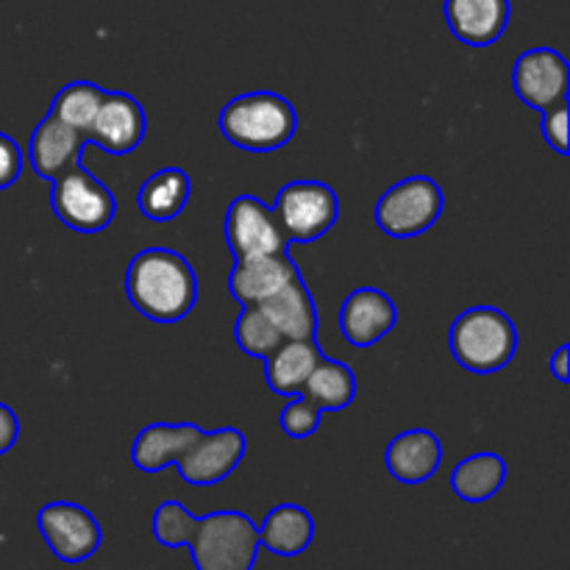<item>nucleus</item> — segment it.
Segmentation results:
<instances>
[{"label": "nucleus", "instance_id": "7ed1b4c3", "mask_svg": "<svg viewBox=\"0 0 570 570\" xmlns=\"http://www.w3.org/2000/svg\"><path fill=\"white\" fill-rule=\"evenodd\" d=\"M451 356L476 376L499 373L518 351V328L495 306H471L451 323Z\"/></svg>", "mask_w": 570, "mask_h": 570}, {"label": "nucleus", "instance_id": "4468645a", "mask_svg": "<svg viewBox=\"0 0 570 570\" xmlns=\"http://www.w3.org/2000/svg\"><path fill=\"white\" fill-rule=\"evenodd\" d=\"M87 145V134L67 126V122H61L59 117H53L48 111V117H42V122L33 128L31 142H28V159H31L39 178L53 181L67 167L83 159V148Z\"/></svg>", "mask_w": 570, "mask_h": 570}, {"label": "nucleus", "instance_id": "a211bd4d", "mask_svg": "<svg viewBox=\"0 0 570 570\" xmlns=\"http://www.w3.org/2000/svg\"><path fill=\"white\" fill-rule=\"evenodd\" d=\"M204 432L195 423H150L134 438L131 460L142 473H159L176 465L178 456Z\"/></svg>", "mask_w": 570, "mask_h": 570}, {"label": "nucleus", "instance_id": "c756f323", "mask_svg": "<svg viewBox=\"0 0 570 570\" xmlns=\"http://www.w3.org/2000/svg\"><path fill=\"white\" fill-rule=\"evenodd\" d=\"M22 173V150L9 134H0V189H9Z\"/></svg>", "mask_w": 570, "mask_h": 570}, {"label": "nucleus", "instance_id": "4be33fe9", "mask_svg": "<svg viewBox=\"0 0 570 570\" xmlns=\"http://www.w3.org/2000/svg\"><path fill=\"white\" fill-rule=\"evenodd\" d=\"M189 193H193V184L181 167H161L139 187V212L154 223H170L184 212Z\"/></svg>", "mask_w": 570, "mask_h": 570}, {"label": "nucleus", "instance_id": "6ab92c4d", "mask_svg": "<svg viewBox=\"0 0 570 570\" xmlns=\"http://www.w3.org/2000/svg\"><path fill=\"white\" fill-rule=\"evenodd\" d=\"M323 351L315 337L306 340H284L276 351L265 360V379L267 387L276 395H293L304 393V384L315 365L321 362Z\"/></svg>", "mask_w": 570, "mask_h": 570}, {"label": "nucleus", "instance_id": "7c9ffc66", "mask_svg": "<svg viewBox=\"0 0 570 570\" xmlns=\"http://www.w3.org/2000/svg\"><path fill=\"white\" fill-rule=\"evenodd\" d=\"M17 438H20V421H17L14 410L0 404V456L14 449Z\"/></svg>", "mask_w": 570, "mask_h": 570}, {"label": "nucleus", "instance_id": "a878e982", "mask_svg": "<svg viewBox=\"0 0 570 570\" xmlns=\"http://www.w3.org/2000/svg\"><path fill=\"white\" fill-rule=\"evenodd\" d=\"M234 340L254 360H267L284 343L278 328L273 326V321L265 315L259 304L243 306L237 323H234Z\"/></svg>", "mask_w": 570, "mask_h": 570}, {"label": "nucleus", "instance_id": "412c9836", "mask_svg": "<svg viewBox=\"0 0 570 570\" xmlns=\"http://www.w3.org/2000/svg\"><path fill=\"white\" fill-rule=\"evenodd\" d=\"M315 540V521L298 504H278L259 527V546L276 557H298Z\"/></svg>", "mask_w": 570, "mask_h": 570}, {"label": "nucleus", "instance_id": "1a4fd4ad", "mask_svg": "<svg viewBox=\"0 0 570 570\" xmlns=\"http://www.w3.org/2000/svg\"><path fill=\"white\" fill-rule=\"evenodd\" d=\"M223 234H226L234 259L284 254L289 245L287 234H284L282 223L276 220L271 206H265L254 195H239L228 204Z\"/></svg>", "mask_w": 570, "mask_h": 570}, {"label": "nucleus", "instance_id": "b1692460", "mask_svg": "<svg viewBox=\"0 0 570 570\" xmlns=\"http://www.w3.org/2000/svg\"><path fill=\"white\" fill-rule=\"evenodd\" d=\"M321 412H340L356 399V376L345 362L321 356L304 384V393Z\"/></svg>", "mask_w": 570, "mask_h": 570}, {"label": "nucleus", "instance_id": "0eeeda50", "mask_svg": "<svg viewBox=\"0 0 570 570\" xmlns=\"http://www.w3.org/2000/svg\"><path fill=\"white\" fill-rule=\"evenodd\" d=\"M273 215L289 243H315L340 217V198L323 181H289L278 189Z\"/></svg>", "mask_w": 570, "mask_h": 570}, {"label": "nucleus", "instance_id": "20e7f679", "mask_svg": "<svg viewBox=\"0 0 570 570\" xmlns=\"http://www.w3.org/2000/svg\"><path fill=\"white\" fill-rule=\"evenodd\" d=\"M195 570H254L259 529L245 512L220 510L198 518L193 540Z\"/></svg>", "mask_w": 570, "mask_h": 570}, {"label": "nucleus", "instance_id": "5701e85b", "mask_svg": "<svg viewBox=\"0 0 570 570\" xmlns=\"http://www.w3.org/2000/svg\"><path fill=\"white\" fill-rule=\"evenodd\" d=\"M507 482V462L499 454H471L451 471V490L468 504L490 501Z\"/></svg>", "mask_w": 570, "mask_h": 570}, {"label": "nucleus", "instance_id": "39448f33", "mask_svg": "<svg viewBox=\"0 0 570 570\" xmlns=\"http://www.w3.org/2000/svg\"><path fill=\"white\" fill-rule=\"evenodd\" d=\"M50 209L72 232L98 234L115 220L117 200L111 189L83 167L81 159L53 178Z\"/></svg>", "mask_w": 570, "mask_h": 570}, {"label": "nucleus", "instance_id": "c85d7f7f", "mask_svg": "<svg viewBox=\"0 0 570 570\" xmlns=\"http://www.w3.org/2000/svg\"><path fill=\"white\" fill-rule=\"evenodd\" d=\"M543 137L560 156H568V98L543 109Z\"/></svg>", "mask_w": 570, "mask_h": 570}, {"label": "nucleus", "instance_id": "f8f14e48", "mask_svg": "<svg viewBox=\"0 0 570 570\" xmlns=\"http://www.w3.org/2000/svg\"><path fill=\"white\" fill-rule=\"evenodd\" d=\"M148 128V117L139 100L128 92H106L92 126H89L87 139L100 145L106 154L126 156L139 148Z\"/></svg>", "mask_w": 570, "mask_h": 570}, {"label": "nucleus", "instance_id": "cd10ccee", "mask_svg": "<svg viewBox=\"0 0 570 570\" xmlns=\"http://www.w3.org/2000/svg\"><path fill=\"white\" fill-rule=\"evenodd\" d=\"M321 415L323 412L317 410L306 395H293V401H289V404L282 410V415H278V423H282L284 434H289V438L295 440H304L317 432V426H321Z\"/></svg>", "mask_w": 570, "mask_h": 570}, {"label": "nucleus", "instance_id": "dca6fc26", "mask_svg": "<svg viewBox=\"0 0 570 570\" xmlns=\"http://www.w3.org/2000/svg\"><path fill=\"white\" fill-rule=\"evenodd\" d=\"M445 22L462 45L488 48L510 26V0H445Z\"/></svg>", "mask_w": 570, "mask_h": 570}, {"label": "nucleus", "instance_id": "f03ea898", "mask_svg": "<svg viewBox=\"0 0 570 570\" xmlns=\"http://www.w3.org/2000/svg\"><path fill=\"white\" fill-rule=\"evenodd\" d=\"M298 128L293 104L278 92H245L228 100L220 111L223 137L248 154L282 150Z\"/></svg>", "mask_w": 570, "mask_h": 570}, {"label": "nucleus", "instance_id": "2eb2a0df", "mask_svg": "<svg viewBox=\"0 0 570 570\" xmlns=\"http://www.w3.org/2000/svg\"><path fill=\"white\" fill-rule=\"evenodd\" d=\"M293 278H298V267L293 265L287 250L284 254L248 256V259L234 262L232 273H228V293L243 306L262 304V301L273 298L278 289L287 287Z\"/></svg>", "mask_w": 570, "mask_h": 570}, {"label": "nucleus", "instance_id": "6e6552de", "mask_svg": "<svg viewBox=\"0 0 570 570\" xmlns=\"http://www.w3.org/2000/svg\"><path fill=\"white\" fill-rule=\"evenodd\" d=\"M39 532L48 543L50 554L67 566L87 562L100 549V523L92 512L72 501H50L39 510Z\"/></svg>", "mask_w": 570, "mask_h": 570}, {"label": "nucleus", "instance_id": "9d476101", "mask_svg": "<svg viewBox=\"0 0 570 570\" xmlns=\"http://www.w3.org/2000/svg\"><path fill=\"white\" fill-rule=\"evenodd\" d=\"M248 440L239 429L223 426L215 432H200L195 443L176 460L178 473L193 488H212L232 476L243 462Z\"/></svg>", "mask_w": 570, "mask_h": 570}, {"label": "nucleus", "instance_id": "ddd939ff", "mask_svg": "<svg viewBox=\"0 0 570 570\" xmlns=\"http://www.w3.org/2000/svg\"><path fill=\"white\" fill-rule=\"evenodd\" d=\"M399 323V309L393 298L379 287H360L343 301L340 309V332L354 348H371L387 337Z\"/></svg>", "mask_w": 570, "mask_h": 570}, {"label": "nucleus", "instance_id": "2f4dec72", "mask_svg": "<svg viewBox=\"0 0 570 570\" xmlns=\"http://www.w3.org/2000/svg\"><path fill=\"white\" fill-rule=\"evenodd\" d=\"M568 354H570V345H560V348L554 351V356H551V373L557 376V382H570V367H568Z\"/></svg>", "mask_w": 570, "mask_h": 570}, {"label": "nucleus", "instance_id": "9b49d317", "mask_svg": "<svg viewBox=\"0 0 570 570\" xmlns=\"http://www.w3.org/2000/svg\"><path fill=\"white\" fill-rule=\"evenodd\" d=\"M512 87L523 104L538 111L549 109L557 100H566L570 87L566 56L554 48L527 50L518 56L515 67H512Z\"/></svg>", "mask_w": 570, "mask_h": 570}, {"label": "nucleus", "instance_id": "f257e3e1", "mask_svg": "<svg viewBox=\"0 0 570 570\" xmlns=\"http://www.w3.org/2000/svg\"><path fill=\"white\" fill-rule=\"evenodd\" d=\"M126 295L154 323H178L198 304V276L178 250L145 248L128 262Z\"/></svg>", "mask_w": 570, "mask_h": 570}, {"label": "nucleus", "instance_id": "f3484780", "mask_svg": "<svg viewBox=\"0 0 570 570\" xmlns=\"http://www.w3.org/2000/svg\"><path fill=\"white\" fill-rule=\"evenodd\" d=\"M443 462V443L429 429L401 432L384 451V465L401 484H421L438 473Z\"/></svg>", "mask_w": 570, "mask_h": 570}, {"label": "nucleus", "instance_id": "423d86ee", "mask_svg": "<svg viewBox=\"0 0 570 570\" xmlns=\"http://www.w3.org/2000/svg\"><path fill=\"white\" fill-rule=\"evenodd\" d=\"M445 195L434 178L410 176L393 184L376 204V226L387 237L410 239L426 234L443 215Z\"/></svg>", "mask_w": 570, "mask_h": 570}, {"label": "nucleus", "instance_id": "393cba45", "mask_svg": "<svg viewBox=\"0 0 570 570\" xmlns=\"http://www.w3.org/2000/svg\"><path fill=\"white\" fill-rule=\"evenodd\" d=\"M106 89H100L92 81H72L67 87L59 89V95L53 98L50 106V115L59 117L67 126L78 128V131L87 134L92 126L95 115H98L100 104H104Z\"/></svg>", "mask_w": 570, "mask_h": 570}, {"label": "nucleus", "instance_id": "aec40b11", "mask_svg": "<svg viewBox=\"0 0 570 570\" xmlns=\"http://www.w3.org/2000/svg\"><path fill=\"white\" fill-rule=\"evenodd\" d=\"M259 306L284 340H306L317 334L315 301H312L309 287L301 276L293 278L284 289H278L273 298L262 301Z\"/></svg>", "mask_w": 570, "mask_h": 570}, {"label": "nucleus", "instance_id": "bb28decb", "mask_svg": "<svg viewBox=\"0 0 570 570\" xmlns=\"http://www.w3.org/2000/svg\"><path fill=\"white\" fill-rule=\"evenodd\" d=\"M198 529V518L181 501H161L154 512V538L165 549H187Z\"/></svg>", "mask_w": 570, "mask_h": 570}]
</instances>
